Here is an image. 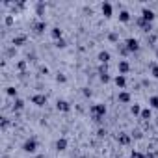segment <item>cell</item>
<instances>
[{"instance_id": "6da1fadb", "label": "cell", "mask_w": 158, "mask_h": 158, "mask_svg": "<svg viewBox=\"0 0 158 158\" xmlns=\"http://www.w3.org/2000/svg\"><path fill=\"white\" fill-rule=\"evenodd\" d=\"M89 112H91L93 119L101 121V119H102V117L106 115V106H104V104H93V106L89 108Z\"/></svg>"}, {"instance_id": "7a4b0ae2", "label": "cell", "mask_w": 158, "mask_h": 158, "mask_svg": "<svg viewBox=\"0 0 158 158\" xmlns=\"http://www.w3.org/2000/svg\"><path fill=\"white\" fill-rule=\"evenodd\" d=\"M23 151L28 152V154H34V152L37 151V141H35L34 138H28V139L23 143Z\"/></svg>"}, {"instance_id": "3957f363", "label": "cell", "mask_w": 158, "mask_h": 158, "mask_svg": "<svg viewBox=\"0 0 158 158\" xmlns=\"http://www.w3.org/2000/svg\"><path fill=\"white\" fill-rule=\"evenodd\" d=\"M125 45H127L128 52H138V50H139V41H138L136 37H128V39L125 41Z\"/></svg>"}, {"instance_id": "277c9868", "label": "cell", "mask_w": 158, "mask_h": 158, "mask_svg": "<svg viewBox=\"0 0 158 158\" xmlns=\"http://www.w3.org/2000/svg\"><path fill=\"white\" fill-rule=\"evenodd\" d=\"M141 19L147 21V23H152V21H154V11L149 10V8H143V10H141Z\"/></svg>"}, {"instance_id": "5b68a950", "label": "cell", "mask_w": 158, "mask_h": 158, "mask_svg": "<svg viewBox=\"0 0 158 158\" xmlns=\"http://www.w3.org/2000/svg\"><path fill=\"white\" fill-rule=\"evenodd\" d=\"M114 82H115V86H117V88L125 89V86H127V76H125V74H117V76L114 78Z\"/></svg>"}, {"instance_id": "8992f818", "label": "cell", "mask_w": 158, "mask_h": 158, "mask_svg": "<svg viewBox=\"0 0 158 158\" xmlns=\"http://www.w3.org/2000/svg\"><path fill=\"white\" fill-rule=\"evenodd\" d=\"M101 10H102V15H104V17H112V13H114V8H112L110 2H102Z\"/></svg>"}, {"instance_id": "52a82bcc", "label": "cell", "mask_w": 158, "mask_h": 158, "mask_svg": "<svg viewBox=\"0 0 158 158\" xmlns=\"http://www.w3.org/2000/svg\"><path fill=\"white\" fill-rule=\"evenodd\" d=\"M56 108H58L60 112H69V110H71V104H69L67 101H63V99H58V102H56Z\"/></svg>"}, {"instance_id": "ba28073f", "label": "cell", "mask_w": 158, "mask_h": 158, "mask_svg": "<svg viewBox=\"0 0 158 158\" xmlns=\"http://www.w3.org/2000/svg\"><path fill=\"white\" fill-rule=\"evenodd\" d=\"M32 102H34L35 106H45V104H47V97H45V95H34V97H32Z\"/></svg>"}, {"instance_id": "9c48e42d", "label": "cell", "mask_w": 158, "mask_h": 158, "mask_svg": "<svg viewBox=\"0 0 158 158\" xmlns=\"http://www.w3.org/2000/svg\"><path fill=\"white\" fill-rule=\"evenodd\" d=\"M128 71H130L128 61H127V60H121V61H119V74H127Z\"/></svg>"}, {"instance_id": "30bf717a", "label": "cell", "mask_w": 158, "mask_h": 158, "mask_svg": "<svg viewBox=\"0 0 158 158\" xmlns=\"http://www.w3.org/2000/svg\"><path fill=\"white\" fill-rule=\"evenodd\" d=\"M50 35H52V39H56V41H60V39H63L61 35H63V32L58 28V26H54L52 30H50Z\"/></svg>"}, {"instance_id": "8fae6325", "label": "cell", "mask_w": 158, "mask_h": 158, "mask_svg": "<svg viewBox=\"0 0 158 158\" xmlns=\"http://www.w3.org/2000/svg\"><path fill=\"white\" fill-rule=\"evenodd\" d=\"M99 61L106 65V63L110 61V52H108V50H101V52H99Z\"/></svg>"}, {"instance_id": "7c38bea8", "label": "cell", "mask_w": 158, "mask_h": 158, "mask_svg": "<svg viewBox=\"0 0 158 158\" xmlns=\"http://www.w3.org/2000/svg\"><path fill=\"white\" fill-rule=\"evenodd\" d=\"M138 24H139L145 32H151V30H152V23H147V21H143L141 17H139V21H138Z\"/></svg>"}, {"instance_id": "4fadbf2b", "label": "cell", "mask_w": 158, "mask_h": 158, "mask_svg": "<svg viewBox=\"0 0 158 158\" xmlns=\"http://www.w3.org/2000/svg\"><path fill=\"white\" fill-rule=\"evenodd\" d=\"M65 149H67V139L65 138H60L56 141V151H65Z\"/></svg>"}, {"instance_id": "5bb4252c", "label": "cell", "mask_w": 158, "mask_h": 158, "mask_svg": "<svg viewBox=\"0 0 158 158\" xmlns=\"http://www.w3.org/2000/svg\"><path fill=\"white\" fill-rule=\"evenodd\" d=\"M119 21H121V23H128V21H130V13H128L127 10H121V11H119Z\"/></svg>"}, {"instance_id": "9a60e30c", "label": "cell", "mask_w": 158, "mask_h": 158, "mask_svg": "<svg viewBox=\"0 0 158 158\" xmlns=\"http://www.w3.org/2000/svg\"><path fill=\"white\" fill-rule=\"evenodd\" d=\"M45 28H47V23H45V21H39V23H35V24H34V30H35L37 34L45 32Z\"/></svg>"}, {"instance_id": "2e32d148", "label": "cell", "mask_w": 158, "mask_h": 158, "mask_svg": "<svg viewBox=\"0 0 158 158\" xmlns=\"http://www.w3.org/2000/svg\"><path fill=\"white\" fill-rule=\"evenodd\" d=\"M117 99H119V102H125V104L130 102V95H128L127 91H119V97H117Z\"/></svg>"}, {"instance_id": "e0dca14e", "label": "cell", "mask_w": 158, "mask_h": 158, "mask_svg": "<svg viewBox=\"0 0 158 158\" xmlns=\"http://www.w3.org/2000/svg\"><path fill=\"white\" fill-rule=\"evenodd\" d=\"M151 115H152V114H151V108H145V110H141V114H139V117L145 119V121H149Z\"/></svg>"}, {"instance_id": "ac0fdd59", "label": "cell", "mask_w": 158, "mask_h": 158, "mask_svg": "<svg viewBox=\"0 0 158 158\" xmlns=\"http://www.w3.org/2000/svg\"><path fill=\"white\" fill-rule=\"evenodd\" d=\"M117 141H119L121 145H127V143H130V138H128L127 134H119V138H117Z\"/></svg>"}, {"instance_id": "d6986e66", "label": "cell", "mask_w": 158, "mask_h": 158, "mask_svg": "<svg viewBox=\"0 0 158 158\" xmlns=\"http://www.w3.org/2000/svg\"><path fill=\"white\" fill-rule=\"evenodd\" d=\"M149 104H151V108L158 110V95H152V97L149 99Z\"/></svg>"}, {"instance_id": "ffe728a7", "label": "cell", "mask_w": 158, "mask_h": 158, "mask_svg": "<svg viewBox=\"0 0 158 158\" xmlns=\"http://www.w3.org/2000/svg\"><path fill=\"white\" fill-rule=\"evenodd\" d=\"M24 41H26V37H24V35H19V37H15V39H13V45L21 47V45H24Z\"/></svg>"}, {"instance_id": "44dd1931", "label": "cell", "mask_w": 158, "mask_h": 158, "mask_svg": "<svg viewBox=\"0 0 158 158\" xmlns=\"http://www.w3.org/2000/svg\"><path fill=\"white\" fill-rule=\"evenodd\" d=\"M130 112H132V115H139V114H141L139 104H132V106H130Z\"/></svg>"}, {"instance_id": "7402d4cb", "label": "cell", "mask_w": 158, "mask_h": 158, "mask_svg": "<svg viewBox=\"0 0 158 158\" xmlns=\"http://www.w3.org/2000/svg\"><path fill=\"white\" fill-rule=\"evenodd\" d=\"M6 93H8L10 97H17V89H15V88H11V86H10V88H6Z\"/></svg>"}, {"instance_id": "603a6c76", "label": "cell", "mask_w": 158, "mask_h": 158, "mask_svg": "<svg viewBox=\"0 0 158 158\" xmlns=\"http://www.w3.org/2000/svg\"><path fill=\"white\" fill-rule=\"evenodd\" d=\"M23 108H24V101L15 99V110H23Z\"/></svg>"}, {"instance_id": "cb8c5ba5", "label": "cell", "mask_w": 158, "mask_h": 158, "mask_svg": "<svg viewBox=\"0 0 158 158\" xmlns=\"http://www.w3.org/2000/svg\"><path fill=\"white\" fill-rule=\"evenodd\" d=\"M101 82H104V84H106V82H110V76H108L106 73H101Z\"/></svg>"}, {"instance_id": "d4e9b609", "label": "cell", "mask_w": 158, "mask_h": 158, "mask_svg": "<svg viewBox=\"0 0 158 158\" xmlns=\"http://www.w3.org/2000/svg\"><path fill=\"white\" fill-rule=\"evenodd\" d=\"M56 47H58V48H65V39H60V41H56Z\"/></svg>"}, {"instance_id": "484cf974", "label": "cell", "mask_w": 158, "mask_h": 158, "mask_svg": "<svg viewBox=\"0 0 158 158\" xmlns=\"http://www.w3.org/2000/svg\"><path fill=\"white\" fill-rule=\"evenodd\" d=\"M130 158H145L141 152H136V151H132V154H130Z\"/></svg>"}, {"instance_id": "4316f807", "label": "cell", "mask_w": 158, "mask_h": 158, "mask_svg": "<svg viewBox=\"0 0 158 158\" xmlns=\"http://www.w3.org/2000/svg\"><path fill=\"white\" fill-rule=\"evenodd\" d=\"M43 10H45V4H37V15H43Z\"/></svg>"}, {"instance_id": "83f0119b", "label": "cell", "mask_w": 158, "mask_h": 158, "mask_svg": "<svg viewBox=\"0 0 158 158\" xmlns=\"http://www.w3.org/2000/svg\"><path fill=\"white\" fill-rule=\"evenodd\" d=\"M4 23H6V24H8V26H11V24H13V17H11V15H8V17H6V21H4Z\"/></svg>"}, {"instance_id": "f1b7e54d", "label": "cell", "mask_w": 158, "mask_h": 158, "mask_svg": "<svg viewBox=\"0 0 158 158\" xmlns=\"http://www.w3.org/2000/svg\"><path fill=\"white\" fill-rule=\"evenodd\" d=\"M108 39H110V41H114V43H115V41H117V34H115V32H112V34H110V35H108Z\"/></svg>"}, {"instance_id": "f546056e", "label": "cell", "mask_w": 158, "mask_h": 158, "mask_svg": "<svg viewBox=\"0 0 158 158\" xmlns=\"http://www.w3.org/2000/svg\"><path fill=\"white\" fill-rule=\"evenodd\" d=\"M152 76L158 78V65H152Z\"/></svg>"}, {"instance_id": "4dcf8cb0", "label": "cell", "mask_w": 158, "mask_h": 158, "mask_svg": "<svg viewBox=\"0 0 158 158\" xmlns=\"http://www.w3.org/2000/svg\"><path fill=\"white\" fill-rule=\"evenodd\" d=\"M56 80H58V82H65V76H63V74H58Z\"/></svg>"}, {"instance_id": "1f68e13d", "label": "cell", "mask_w": 158, "mask_h": 158, "mask_svg": "<svg viewBox=\"0 0 158 158\" xmlns=\"http://www.w3.org/2000/svg\"><path fill=\"white\" fill-rule=\"evenodd\" d=\"M145 158H156V154H147Z\"/></svg>"}, {"instance_id": "d6a6232c", "label": "cell", "mask_w": 158, "mask_h": 158, "mask_svg": "<svg viewBox=\"0 0 158 158\" xmlns=\"http://www.w3.org/2000/svg\"><path fill=\"white\" fill-rule=\"evenodd\" d=\"M34 158H47L45 154H37V156H34Z\"/></svg>"}, {"instance_id": "836d02e7", "label": "cell", "mask_w": 158, "mask_h": 158, "mask_svg": "<svg viewBox=\"0 0 158 158\" xmlns=\"http://www.w3.org/2000/svg\"><path fill=\"white\" fill-rule=\"evenodd\" d=\"M156 60H158V48H156Z\"/></svg>"}]
</instances>
